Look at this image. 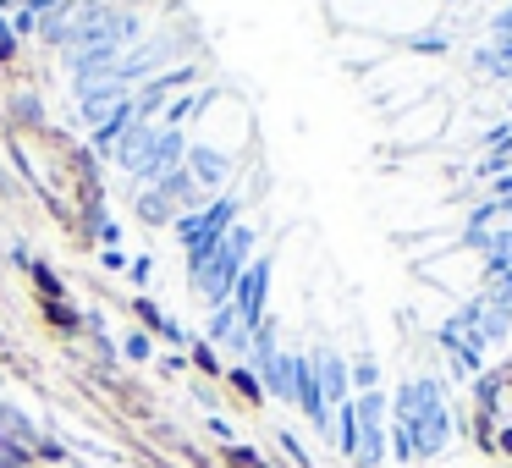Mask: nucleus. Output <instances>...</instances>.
I'll list each match as a JSON object with an SVG mask.
<instances>
[{
    "mask_svg": "<svg viewBox=\"0 0 512 468\" xmlns=\"http://www.w3.org/2000/svg\"><path fill=\"white\" fill-rule=\"evenodd\" d=\"M479 259H485V265H479V270H485V281L507 276V270H512V226H496V232H490V248Z\"/></svg>",
    "mask_w": 512,
    "mask_h": 468,
    "instance_id": "nucleus-1",
    "label": "nucleus"
},
{
    "mask_svg": "<svg viewBox=\"0 0 512 468\" xmlns=\"http://www.w3.org/2000/svg\"><path fill=\"white\" fill-rule=\"evenodd\" d=\"M485 303L512 320V270H507V276H496V281H485Z\"/></svg>",
    "mask_w": 512,
    "mask_h": 468,
    "instance_id": "nucleus-3",
    "label": "nucleus"
},
{
    "mask_svg": "<svg viewBox=\"0 0 512 468\" xmlns=\"http://www.w3.org/2000/svg\"><path fill=\"white\" fill-rule=\"evenodd\" d=\"M490 34H496V39H512V6H501V12L490 17Z\"/></svg>",
    "mask_w": 512,
    "mask_h": 468,
    "instance_id": "nucleus-4",
    "label": "nucleus"
},
{
    "mask_svg": "<svg viewBox=\"0 0 512 468\" xmlns=\"http://www.w3.org/2000/svg\"><path fill=\"white\" fill-rule=\"evenodd\" d=\"M446 6H457V0H446Z\"/></svg>",
    "mask_w": 512,
    "mask_h": 468,
    "instance_id": "nucleus-5",
    "label": "nucleus"
},
{
    "mask_svg": "<svg viewBox=\"0 0 512 468\" xmlns=\"http://www.w3.org/2000/svg\"><path fill=\"white\" fill-rule=\"evenodd\" d=\"M408 50L413 56H446V50H452V34H446V28H424V34L408 39Z\"/></svg>",
    "mask_w": 512,
    "mask_h": 468,
    "instance_id": "nucleus-2",
    "label": "nucleus"
}]
</instances>
